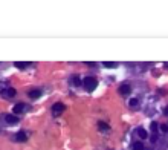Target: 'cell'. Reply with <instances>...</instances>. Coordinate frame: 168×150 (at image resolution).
I'll use <instances>...</instances> for the list:
<instances>
[{
    "mask_svg": "<svg viewBox=\"0 0 168 150\" xmlns=\"http://www.w3.org/2000/svg\"><path fill=\"white\" fill-rule=\"evenodd\" d=\"M15 94H17L15 89H5V90L2 92V95H3L5 98H14L15 97Z\"/></svg>",
    "mask_w": 168,
    "mask_h": 150,
    "instance_id": "6",
    "label": "cell"
},
{
    "mask_svg": "<svg viewBox=\"0 0 168 150\" xmlns=\"http://www.w3.org/2000/svg\"><path fill=\"white\" fill-rule=\"evenodd\" d=\"M133 150H144V144L139 142V141L133 142Z\"/></svg>",
    "mask_w": 168,
    "mask_h": 150,
    "instance_id": "12",
    "label": "cell"
},
{
    "mask_svg": "<svg viewBox=\"0 0 168 150\" xmlns=\"http://www.w3.org/2000/svg\"><path fill=\"white\" fill-rule=\"evenodd\" d=\"M73 84H75V86H80V84H81L80 77H73Z\"/></svg>",
    "mask_w": 168,
    "mask_h": 150,
    "instance_id": "15",
    "label": "cell"
},
{
    "mask_svg": "<svg viewBox=\"0 0 168 150\" xmlns=\"http://www.w3.org/2000/svg\"><path fill=\"white\" fill-rule=\"evenodd\" d=\"M165 69L168 71V63H165Z\"/></svg>",
    "mask_w": 168,
    "mask_h": 150,
    "instance_id": "19",
    "label": "cell"
},
{
    "mask_svg": "<svg viewBox=\"0 0 168 150\" xmlns=\"http://www.w3.org/2000/svg\"><path fill=\"white\" fill-rule=\"evenodd\" d=\"M64 109H66V106L63 103H55L52 106V112H53V115H60L64 112Z\"/></svg>",
    "mask_w": 168,
    "mask_h": 150,
    "instance_id": "2",
    "label": "cell"
},
{
    "mask_svg": "<svg viewBox=\"0 0 168 150\" xmlns=\"http://www.w3.org/2000/svg\"><path fill=\"white\" fill-rule=\"evenodd\" d=\"M15 139H17V141H26V139H28V135L25 132H18L17 135H15Z\"/></svg>",
    "mask_w": 168,
    "mask_h": 150,
    "instance_id": "7",
    "label": "cell"
},
{
    "mask_svg": "<svg viewBox=\"0 0 168 150\" xmlns=\"http://www.w3.org/2000/svg\"><path fill=\"white\" fill-rule=\"evenodd\" d=\"M164 113H165V115H168V107H165V109H164Z\"/></svg>",
    "mask_w": 168,
    "mask_h": 150,
    "instance_id": "18",
    "label": "cell"
},
{
    "mask_svg": "<svg viewBox=\"0 0 168 150\" xmlns=\"http://www.w3.org/2000/svg\"><path fill=\"white\" fill-rule=\"evenodd\" d=\"M40 95H41V92H40V90H31V92H29V97L32 98V100L40 98Z\"/></svg>",
    "mask_w": 168,
    "mask_h": 150,
    "instance_id": "10",
    "label": "cell"
},
{
    "mask_svg": "<svg viewBox=\"0 0 168 150\" xmlns=\"http://www.w3.org/2000/svg\"><path fill=\"white\" fill-rule=\"evenodd\" d=\"M5 121H6V124H9V126H14V124L18 123V118L15 116V115H6Z\"/></svg>",
    "mask_w": 168,
    "mask_h": 150,
    "instance_id": "5",
    "label": "cell"
},
{
    "mask_svg": "<svg viewBox=\"0 0 168 150\" xmlns=\"http://www.w3.org/2000/svg\"><path fill=\"white\" fill-rule=\"evenodd\" d=\"M104 66H106V68H109V69H113V68H116L118 64H116V63H113V61H106V63H104Z\"/></svg>",
    "mask_w": 168,
    "mask_h": 150,
    "instance_id": "13",
    "label": "cell"
},
{
    "mask_svg": "<svg viewBox=\"0 0 168 150\" xmlns=\"http://www.w3.org/2000/svg\"><path fill=\"white\" fill-rule=\"evenodd\" d=\"M138 135H139V138H142V139H145V138L148 136V133L145 132L142 127H139V129H138Z\"/></svg>",
    "mask_w": 168,
    "mask_h": 150,
    "instance_id": "11",
    "label": "cell"
},
{
    "mask_svg": "<svg viewBox=\"0 0 168 150\" xmlns=\"http://www.w3.org/2000/svg\"><path fill=\"white\" fill-rule=\"evenodd\" d=\"M156 127H158V124H156V123H151V129H153V130H156Z\"/></svg>",
    "mask_w": 168,
    "mask_h": 150,
    "instance_id": "17",
    "label": "cell"
},
{
    "mask_svg": "<svg viewBox=\"0 0 168 150\" xmlns=\"http://www.w3.org/2000/svg\"><path fill=\"white\" fill-rule=\"evenodd\" d=\"M25 110H26V104H23V103H18V104L14 106V113H15V115L23 113Z\"/></svg>",
    "mask_w": 168,
    "mask_h": 150,
    "instance_id": "3",
    "label": "cell"
},
{
    "mask_svg": "<svg viewBox=\"0 0 168 150\" xmlns=\"http://www.w3.org/2000/svg\"><path fill=\"white\" fill-rule=\"evenodd\" d=\"M83 86H84V89L87 90V92H92V90H95L98 86V81L93 77H86V78L83 80Z\"/></svg>",
    "mask_w": 168,
    "mask_h": 150,
    "instance_id": "1",
    "label": "cell"
},
{
    "mask_svg": "<svg viewBox=\"0 0 168 150\" xmlns=\"http://www.w3.org/2000/svg\"><path fill=\"white\" fill-rule=\"evenodd\" d=\"M14 66H15L17 69H26L29 64H28V63H25V61H15V63H14Z\"/></svg>",
    "mask_w": 168,
    "mask_h": 150,
    "instance_id": "9",
    "label": "cell"
},
{
    "mask_svg": "<svg viewBox=\"0 0 168 150\" xmlns=\"http://www.w3.org/2000/svg\"><path fill=\"white\" fill-rule=\"evenodd\" d=\"M98 129H99L101 132H106V130H109L110 127H109V124H106L104 121H99V123H98Z\"/></svg>",
    "mask_w": 168,
    "mask_h": 150,
    "instance_id": "8",
    "label": "cell"
},
{
    "mask_svg": "<svg viewBox=\"0 0 168 150\" xmlns=\"http://www.w3.org/2000/svg\"><path fill=\"white\" fill-rule=\"evenodd\" d=\"M138 104H139V101H138V100H136V98H130V106H138Z\"/></svg>",
    "mask_w": 168,
    "mask_h": 150,
    "instance_id": "14",
    "label": "cell"
},
{
    "mask_svg": "<svg viewBox=\"0 0 168 150\" xmlns=\"http://www.w3.org/2000/svg\"><path fill=\"white\" fill-rule=\"evenodd\" d=\"M160 130H162V132H167V130H168V127L165 126V124H164V126H160Z\"/></svg>",
    "mask_w": 168,
    "mask_h": 150,
    "instance_id": "16",
    "label": "cell"
},
{
    "mask_svg": "<svg viewBox=\"0 0 168 150\" xmlns=\"http://www.w3.org/2000/svg\"><path fill=\"white\" fill-rule=\"evenodd\" d=\"M119 92H121L122 95H130V92H132V87H130V84H127V83L121 84V87H119Z\"/></svg>",
    "mask_w": 168,
    "mask_h": 150,
    "instance_id": "4",
    "label": "cell"
}]
</instances>
